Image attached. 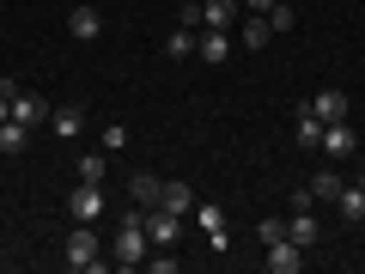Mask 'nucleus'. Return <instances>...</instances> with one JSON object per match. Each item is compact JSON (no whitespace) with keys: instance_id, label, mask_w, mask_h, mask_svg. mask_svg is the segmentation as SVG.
<instances>
[{"instance_id":"nucleus-1","label":"nucleus","mask_w":365,"mask_h":274,"mask_svg":"<svg viewBox=\"0 0 365 274\" xmlns=\"http://www.w3.org/2000/svg\"><path fill=\"white\" fill-rule=\"evenodd\" d=\"M146 244H153V238H146V225L128 220V225L116 232V268H140V262H146Z\"/></svg>"},{"instance_id":"nucleus-2","label":"nucleus","mask_w":365,"mask_h":274,"mask_svg":"<svg viewBox=\"0 0 365 274\" xmlns=\"http://www.w3.org/2000/svg\"><path fill=\"white\" fill-rule=\"evenodd\" d=\"M61 256H67V268H98V262H104L98 256V232H91V225H73Z\"/></svg>"},{"instance_id":"nucleus-3","label":"nucleus","mask_w":365,"mask_h":274,"mask_svg":"<svg viewBox=\"0 0 365 274\" xmlns=\"http://www.w3.org/2000/svg\"><path fill=\"white\" fill-rule=\"evenodd\" d=\"M67 213H73L79 225H91L98 213H104V183H79L73 196H67Z\"/></svg>"},{"instance_id":"nucleus-4","label":"nucleus","mask_w":365,"mask_h":274,"mask_svg":"<svg viewBox=\"0 0 365 274\" xmlns=\"http://www.w3.org/2000/svg\"><path fill=\"white\" fill-rule=\"evenodd\" d=\"M262 268H268V274H299L304 268V250L292 244V238H274L268 256H262Z\"/></svg>"},{"instance_id":"nucleus-5","label":"nucleus","mask_w":365,"mask_h":274,"mask_svg":"<svg viewBox=\"0 0 365 274\" xmlns=\"http://www.w3.org/2000/svg\"><path fill=\"white\" fill-rule=\"evenodd\" d=\"M323 158H353L359 153V134L347 128V122H323V146H317Z\"/></svg>"},{"instance_id":"nucleus-6","label":"nucleus","mask_w":365,"mask_h":274,"mask_svg":"<svg viewBox=\"0 0 365 274\" xmlns=\"http://www.w3.org/2000/svg\"><path fill=\"white\" fill-rule=\"evenodd\" d=\"M299 110H311V116L317 122H347V91H335V86H329V91H317V98H311V104H299Z\"/></svg>"},{"instance_id":"nucleus-7","label":"nucleus","mask_w":365,"mask_h":274,"mask_svg":"<svg viewBox=\"0 0 365 274\" xmlns=\"http://www.w3.org/2000/svg\"><path fill=\"white\" fill-rule=\"evenodd\" d=\"M140 225H146V238H153L158 250L177 244V213H170V208H146V213H140Z\"/></svg>"},{"instance_id":"nucleus-8","label":"nucleus","mask_w":365,"mask_h":274,"mask_svg":"<svg viewBox=\"0 0 365 274\" xmlns=\"http://www.w3.org/2000/svg\"><path fill=\"white\" fill-rule=\"evenodd\" d=\"M237 13H244V0H201V25L207 31H232Z\"/></svg>"},{"instance_id":"nucleus-9","label":"nucleus","mask_w":365,"mask_h":274,"mask_svg":"<svg viewBox=\"0 0 365 274\" xmlns=\"http://www.w3.org/2000/svg\"><path fill=\"white\" fill-rule=\"evenodd\" d=\"M158 196H165V183H158L153 171H134V177H128V201H140V208H158Z\"/></svg>"},{"instance_id":"nucleus-10","label":"nucleus","mask_w":365,"mask_h":274,"mask_svg":"<svg viewBox=\"0 0 365 274\" xmlns=\"http://www.w3.org/2000/svg\"><path fill=\"white\" fill-rule=\"evenodd\" d=\"M287 238H292L299 250H311V244H317V213H311V208H292V220H287Z\"/></svg>"},{"instance_id":"nucleus-11","label":"nucleus","mask_w":365,"mask_h":274,"mask_svg":"<svg viewBox=\"0 0 365 274\" xmlns=\"http://www.w3.org/2000/svg\"><path fill=\"white\" fill-rule=\"evenodd\" d=\"M67 31H73L79 43H91V37H98V31H104V19L91 13V6H73V13H67Z\"/></svg>"},{"instance_id":"nucleus-12","label":"nucleus","mask_w":365,"mask_h":274,"mask_svg":"<svg viewBox=\"0 0 365 274\" xmlns=\"http://www.w3.org/2000/svg\"><path fill=\"white\" fill-rule=\"evenodd\" d=\"M158 208H170L182 220V213L195 208V189H189V183H165V196H158Z\"/></svg>"},{"instance_id":"nucleus-13","label":"nucleus","mask_w":365,"mask_h":274,"mask_svg":"<svg viewBox=\"0 0 365 274\" xmlns=\"http://www.w3.org/2000/svg\"><path fill=\"white\" fill-rule=\"evenodd\" d=\"M237 37H244V49H262V43L274 37V25H268V13H256V19H244V25H237Z\"/></svg>"},{"instance_id":"nucleus-14","label":"nucleus","mask_w":365,"mask_h":274,"mask_svg":"<svg viewBox=\"0 0 365 274\" xmlns=\"http://www.w3.org/2000/svg\"><path fill=\"white\" fill-rule=\"evenodd\" d=\"M43 116H49L43 98H31V91H19V98H13V122H25V128H31V122H43Z\"/></svg>"},{"instance_id":"nucleus-15","label":"nucleus","mask_w":365,"mask_h":274,"mask_svg":"<svg viewBox=\"0 0 365 274\" xmlns=\"http://www.w3.org/2000/svg\"><path fill=\"white\" fill-rule=\"evenodd\" d=\"M25 146H31V128L6 116V122H0V153H25Z\"/></svg>"},{"instance_id":"nucleus-16","label":"nucleus","mask_w":365,"mask_h":274,"mask_svg":"<svg viewBox=\"0 0 365 274\" xmlns=\"http://www.w3.org/2000/svg\"><path fill=\"white\" fill-rule=\"evenodd\" d=\"M335 208H341V220H365V189H359V183H347V189L335 196Z\"/></svg>"},{"instance_id":"nucleus-17","label":"nucleus","mask_w":365,"mask_h":274,"mask_svg":"<svg viewBox=\"0 0 365 274\" xmlns=\"http://www.w3.org/2000/svg\"><path fill=\"white\" fill-rule=\"evenodd\" d=\"M341 189H347V183L335 177V165H329V171H317V177H311V196H317V201H335Z\"/></svg>"},{"instance_id":"nucleus-18","label":"nucleus","mask_w":365,"mask_h":274,"mask_svg":"<svg viewBox=\"0 0 365 274\" xmlns=\"http://www.w3.org/2000/svg\"><path fill=\"white\" fill-rule=\"evenodd\" d=\"M195 43H201L195 31H189V25H177V31H170V37H165V49L177 55V61H189V55H195Z\"/></svg>"},{"instance_id":"nucleus-19","label":"nucleus","mask_w":365,"mask_h":274,"mask_svg":"<svg viewBox=\"0 0 365 274\" xmlns=\"http://www.w3.org/2000/svg\"><path fill=\"white\" fill-rule=\"evenodd\" d=\"M195 55H201V61H225V55H232V43H225V31H207V37L195 43Z\"/></svg>"},{"instance_id":"nucleus-20","label":"nucleus","mask_w":365,"mask_h":274,"mask_svg":"<svg viewBox=\"0 0 365 274\" xmlns=\"http://www.w3.org/2000/svg\"><path fill=\"white\" fill-rule=\"evenodd\" d=\"M299 146H304V153H317V146H323V122H317L311 110H299Z\"/></svg>"},{"instance_id":"nucleus-21","label":"nucleus","mask_w":365,"mask_h":274,"mask_svg":"<svg viewBox=\"0 0 365 274\" xmlns=\"http://www.w3.org/2000/svg\"><path fill=\"white\" fill-rule=\"evenodd\" d=\"M49 122H55V134H67V141L86 128V116H79V110H49Z\"/></svg>"},{"instance_id":"nucleus-22","label":"nucleus","mask_w":365,"mask_h":274,"mask_svg":"<svg viewBox=\"0 0 365 274\" xmlns=\"http://www.w3.org/2000/svg\"><path fill=\"white\" fill-rule=\"evenodd\" d=\"M104 171H110V158H98V153L79 158V183H104Z\"/></svg>"},{"instance_id":"nucleus-23","label":"nucleus","mask_w":365,"mask_h":274,"mask_svg":"<svg viewBox=\"0 0 365 274\" xmlns=\"http://www.w3.org/2000/svg\"><path fill=\"white\" fill-rule=\"evenodd\" d=\"M268 25L274 31H292V6H287V0H274V6H268Z\"/></svg>"},{"instance_id":"nucleus-24","label":"nucleus","mask_w":365,"mask_h":274,"mask_svg":"<svg viewBox=\"0 0 365 274\" xmlns=\"http://www.w3.org/2000/svg\"><path fill=\"white\" fill-rule=\"evenodd\" d=\"M122 146H128V128H122V122H110V128H104V153H122Z\"/></svg>"},{"instance_id":"nucleus-25","label":"nucleus","mask_w":365,"mask_h":274,"mask_svg":"<svg viewBox=\"0 0 365 274\" xmlns=\"http://www.w3.org/2000/svg\"><path fill=\"white\" fill-rule=\"evenodd\" d=\"M256 238H262V244H274V238H287V225H280V220H262Z\"/></svg>"},{"instance_id":"nucleus-26","label":"nucleus","mask_w":365,"mask_h":274,"mask_svg":"<svg viewBox=\"0 0 365 274\" xmlns=\"http://www.w3.org/2000/svg\"><path fill=\"white\" fill-rule=\"evenodd\" d=\"M244 6H256V13H268V6H274V0H244Z\"/></svg>"},{"instance_id":"nucleus-27","label":"nucleus","mask_w":365,"mask_h":274,"mask_svg":"<svg viewBox=\"0 0 365 274\" xmlns=\"http://www.w3.org/2000/svg\"><path fill=\"white\" fill-rule=\"evenodd\" d=\"M353 183H359V189H365V165H359V171H353Z\"/></svg>"}]
</instances>
